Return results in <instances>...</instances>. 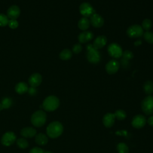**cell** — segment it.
<instances>
[{"mask_svg":"<svg viewBox=\"0 0 153 153\" xmlns=\"http://www.w3.org/2000/svg\"><path fill=\"white\" fill-rule=\"evenodd\" d=\"M72 53L69 49H64L59 54V57L60 59L63 60H69L72 57Z\"/></svg>","mask_w":153,"mask_h":153,"instance_id":"7402d4cb","label":"cell"},{"mask_svg":"<svg viewBox=\"0 0 153 153\" xmlns=\"http://www.w3.org/2000/svg\"><path fill=\"white\" fill-rule=\"evenodd\" d=\"M144 39L149 44H153V32L146 31L143 34Z\"/></svg>","mask_w":153,"mask_h":153,"instance_id":"f1b7e54d","label":"cell"},{"mask_svg":"<svg viewBox=\"0 0 153 153\" xmlns=\"http://www.w3.org/2000/svg\"><path fill=\"white\" fill-rule=\"evenodd\" d=\"M120 63L115 59H112L109 61L106 66L105 69L106 72L109 75H112L115 74L120 68Z\"/></svg>","mask_w":153,"mask_h":153,"instance_id":"30bf717a","label":"cell"},{"mask_svg":"<svg viewBox=\"0 0 153 153\" xmlns=\"http://www.w3.org/2000/svg\"><path fill=\"white\" fill-rule=\"evenodd\" d=\"M86 50L87 60L92 64L99 63L101 59V55L98 50L95 49L91 44H88L86 45Z\"/></svg>","mask_w":153,"mask_h":153,"instance_id":"7a4b0ae2","label":"cell"},{"mask_svg":"<svg viewBox=\"0 0 153 153\" xmlns=\"http://www.w3.org/2000/svg\"><path fill=\"white\" fill-rule=\"evenodd\" d=\"M28 88H29V87H28L27 84L24 82H19L18 84H16V85L15 87L16 91L19 94H24V93L27 92Z\"/></svg>","mask_w":153,"mask_h":153,"instance_id":"ffe728a7","label":"cell"},{"mask_svg":"<svg viewBox=\"0 0 153 153\" xmlns=\"http://www.w3.org/2000/svg\"><path fill=\"white\" fill-rule=\"evenodd\" d=\"M147 122L149 126L153 127V115H151L150 117H149Z\"/></svg>","mask_w":153,"mask_h":153,"instance_id":"d590c367","label":"cell"},{"mask_svg":"<svg viewBox=\"0 0 153 153\" xmlns=\"http://www.w3.org/2000/svg\"><path fill=\"white\" fill-rule=\"evenodd\" d=\"M17 145L21 149H25L28 147L29 143L27 140L24 138H19L16 141Z\"/></svg>","mask_w":153,"mask_h":153,"instance_id":"484cf974","label":"cell"},{"mask_svg":"<svg viewBox=\"0 0 153 153\" xmlns=\"http://www.w3.org/2000/svg\"><path fill=\"white\" fill-rule=\"evenodd\" d=\"M152 27V22L150 19H145L143 20L142 23V27L143 29L149 31V30L151 29Z\"/></svg>","mask_w":153,"mask_h":153,"instance_id":"83f0119b","label":"cell"},{"mask_svg":"<svg viewBox=\"0 0 153 153\" xmlns=\"http://www.w3.org/2000/svg\"><path fill=\"white\" fill-rule=\"evenodd\" d=\"M79 11L82 16L87 18L95 13L94 9L88 2L82 3L79 7Z\"/></svg>","mask_w":153,"mask_h":153,"instance_id":"ba28073f","label":"cell"},{"mask_svg":"<svg viewBox=\"0 0 153 153\" xmlns=\"http://www.w3.org/2000/svg\"><path fill=\"white\" fill-rule=\"evenodd\" d=\"M35 142L39 145H45L48 142V137L44 133H38L35 135Z\"/></svg>","mask_w":153,"mask_h":153,"instance_id":"44dd1931","label":"cell"},{"mask_svg":"<svg viewBox=\"0 0 153 153\" xmlns=\"http://www.w3.org/2000/svg\"><path fill=\"white\" fill-rule=\"evenodd\" d=\"M46 120V113L42 110H38L35 111L32 115L30 119L32 124L36 127H40L42 126L45 123Z\"/></svg>","mask_w":153,"mask_h":153,"instance_id":"277c9868","label":"cell"},{"mask_svg":"<svg viewBox=\"0 0 153 153\" xmlns=\"http://www.w3.org/2000/svg\"><path fill=\"white\" fill-rule=\"evenodd\" d=\"M1 103L3 109H8L11 106V105L13 104V101L11 98L4 97L2 99Z\"/></svg>","mask_w":153,"mask_h":153,"instance_id":"4316f807","label":"cell"},{"mask_svg":"<svg viewBox=\"0 0 153 153\" xmlns=\"http://www.w3.org/2000/svg\"><path fill=\"white\" fill-rule=\"evenodd\" d=\"M20 134L25 137H33L36 134V130L33 127H27L21 130Z\"/></svg>","mask_w":153,"mask_h":153,"instance_id":"ac0fdd59","label":"cell"},{"mask_svg":"<svg viewBox=\"0 0 153 153\" xmlns=\"http://www.w3.org/2000/svg\"><path fill=\"white\" fill-rule=\"evenodd\" d=\"M94 34L91 31H83L80 33L78 36V39L80 43H86L93 39Z\"/></svg>","mask_w":153,"mask_h":153,"instance_id":"4fadbf2b","label":"cell"},{"mask_svg":"<svg viewBox=\"0 0 153 153\" xmlns=\"http://www.w3.org/2000/svg\"><path fill=\"white\" fill-rule=\"evenodd\" d=\"M8 17L4 14H0V26H5L8 23Z\"/></svg>","mask_w":153,"mask_h":153,"instance_id":"f546056e","label":"cell"},{"mask_svg":"<svg viewBox=\"0 0 153 153\" xmlns=\"http://www.w3.org/2000/svg\"><path fill=\"white\" fill-rule=\"evenodd\" d=\"M43 153H53V152H51V151H44Z\"/></svg>","mask_w":153,"mask_h":153,"instance_id":"74e56055","label":"cell"},{"mask_svg":"<svg viewBox=\"0 0 153 153\" xmlns=\"http://www.w3.org/2000/svg\"><path fill=\"white\" fill-rule=\"evenodd\" d=\"M20 14V10L17 5L11 6L7 10V17L10 19H16L18 18Z\"/></svg>","mask_w":153,"mask_h":153,"instance_id":"9a60e30c","label":"cell"},{"mask_svg":"<svg viewBox=\"0 0 153 153\" xmlns=\"http://www.w3.org/2000/svg\"><path fill=\"white\" fill-rule=\"evenodd\" d=\"M63 131V126L59 121H53L48 124L47 127L46 132L47 135L52 138L59 137Z\"/></svg>","mask_w":153,"mask_h":153,"instance_id":"6da1fadb","label":"cell"},{"mask_svg":"<svg viewBox=\"0 0 153 153\" xmlns=\"http://www.w3.org/2000/svg\"><path fill=\"white\" fill-rule=\"evenodd\" d=\"M142 111L147 115L153 114V96L149 95L145 97L141 103Z\"/></svg>","mask_w":153,"mask_h":153,"instance_id":"5b68a950","label":"cell"},{"mask_svg":"<svg viewBox=\"0 0 153 153\" xmlns=\"http://www.w3.org/2000/svg\"><path fill=\"white\" fill-rule=\"evenodd\" d=\"M16 140V136L13 131H7L1 137V143L5 146L13 145Z\"/></svg>","mask_w":153,"mask_h":153,"instance_id":"9c48e42d","label":"cell"},{"mask_svg":"<svg viewBox=\"0 0 153 153\" xmlns=\"http://www.w3.org/2000/svg\"><path fill=\"white\" fill-rule=\"evenodd\" d=\"M82 50V47L80 44H75L72 47V52L75 54L79 53Z\"/></svg>","mask_w":153,"mask_h":153,"instance_id":"1f68e13d","label":"cell"},{"mask_svg":"<svg viewBox=\"0 0 153 153\" xmlns=\"http://www.w3.org/2000/svg\"><path fill=\"white\" fill-rule=\"evenodd\" d=\"M134 44L135 46H139V45H140L142 44V41L140 40H137Z\"/></svg>","mask_w":153,"mask_h":153,"instance_id":"8d00e7d4","label":"cell"},{"mask_svg":"<svg viewBox=\"0 0 153 153\" xmlns=\"http://www.w3.org/2000/svg\"><path fill=\"white\" fill-rule=\"evenodd\" d=\"M43 152H44V150L39 147H34L32 148L29 151V153H43Z\"/></svg>","mask_w":153,"mask_h":153,"instance_id":"836d02e7","label":"cell"},{"mask_svg":"<svg viewBox=\"0 0 153 153\" xmlns=\"http://www.w3.org/2000/svg\"><path fill=\"white\" fill-rule=\"evenodd\" d=\"M143 34V29L139 25H133L129 26L127 30V35L131 38H136L142 36Z\"/></svg>","mask_w":153,"mask_h":153,"instance_id":"8992f818","label":"cell"},{"mask_svg":"<svg viewBox=\"0 0 153 153\" xmlns=\"http://www.w3.org/2000/svg\"><path fill=\"white\" fill-rule=\"evenodd\" d=\"M146 123V120L143 115L137 114L135 115L131 121V125L135 128H141L145 126Z\"/></svg>","mask_w":153,"mask_h":153,"instance_id":"8fae6325","label":"cell"},{"mask_svg":"<svg viewBox=\"0 0 153 153\" xmlns=\"http://www.w3.org/2000/svg\"><path fill=\"white\" fill-rule=\"evenodd\" d=\"M117 149L118 153H128L129 152L128 146L124 142H120L118 143L117 146Z\"/></svg>","mask_w":153,"mask_h":153,"instance_id":"cb8c5ba5","label":"cell"},{"mask_svg":"<svg viewBox=\"0 0 153 153\" xmlns=\"http://www.w3.org/2000/svg\"><path fill=\"white\" fill-rule=\"evenodd\" d=\"M90 17V23L93 27L96 28H99L103 25L104 19L99 14L94 13Z\"/></svg>","mask_w":153,"mask_h":153,"instance_id":"7c38bea8","label":"cell"},{"mask_svg":"<svg viewBox=\"0 0 153 153\" xmlns=\"http://www.w3.org/2000/svg\"><path fill=\"white\" fill-rule=\"evenodd\" d=\"M3 109V108H2V105H1V103H0V111L2 110Z\"/></svg>","mask_w":153,"mask_h":153,"instance_id":"f35d334b","label":"cell"},{"mask_svg":"<svg viewBox=\"0 0 153 153\" xmlns=\"http://www.w3.org/2000/svg\"><path fill=\"white\" fill-rule=\"evenodd\" d=\"M59 99L55 96H49L43 101L42 106L46 111L51 112L55 111L59 106Z\"/></svg>","mask_w":153,"mask_h":153,"instance_id":"3957f363","label":"cell"},{"mask_svg":"<svg viewBox=\"0 0 153 153\" xmlns=\"http://www.w3.org/2000/svg\"><path fill=\"white\" fill-rule=\"evenodd\" d=\"M115 117L114 114L112 113H107L106 114L102 119V122L103 125L107 127V128H110L111 127L114 123H115Z\"/></svg>","mask_w":153,"mask_h":153,"instance_id":"5bb4252c","label":"cell"},{"mask_svg":"<svg viewBox=\"0 0 153 153\" xmlns=\"http://www.w3.org/2000/svg\"><path fill=\"white\" fill-rule=\"evenodd\" d=\"M28 81L31 87H36L41 84L42 82V76L38 73L33 74L29 77Z\"/></svg>","mask_w":153,"mask_h":153,"instance_id":"2e32d148","label":"cell"},{"mask_svg":"<svg viewBox=\"0 0 153 153\" xmlns=\"http://www.w3.org/2000/svg\"><path fill=\"white\" fill-rule=\"evenodd\" d=\"M27 92L30 95V96H34L36 94V92H37V90L35 88V87H30L28 88V90H27Z\"/></svg>","mask_w":153,"mask_h":153,"instance_id":"e575fe53","label":"cell"},{"mask_svg":"<svg viewBox=\"0 0 153 153\" xmlns=\"http://www.w3.org/2000/svg\"><path fill=\"white\" fill-rule=\"evenodd\" d=\"M90 20L88 18L83 17L79 20L78 22V27L80 30L85 31L90 27Z\"/></svg>","mask_w":153,"mask_h":153,"instance_id":"d6986e66","label":"cell"},{"mask_svg":"<svg viewBox=\"0 0 153 153\" xmlns=\"http://www.w3.org/2000/svg\"><path fill=\"white\" fill-rule=\"evenodd\" d=\"M108 53L110 56L118 59L122 56L123 50L121 46L117 43H111L108 47Z\"/></svg>","mask_w":153,"mask_h":153,"instance_id":"52a82bcc","label":"cell"},{"mask_svg":"<svg viewBox=\"0 0 153 153\" xmlns=\"http://www.w3.org/2000/svg\"><path fill=\"white\" fill-rule=\"evenodd\" d=\"M106 37L104 35H99L94 39L93 45L95 49L99 50L103 48L106 44Z\"/></svg>","mask_w":153,"mask_h":153,"instance_id":"e0dca14e","label":"cell"},{"mask_svg":"<svg viewBox=\"0 0 153 153\" xmlns=\"http://www.w3.org/2000/svg\"><path fill=\"white\" fill-rule=\"evenodd\" d=\"M122 57L123 59H125L126 60H130L133 59V54L130 50H126L124 52H123Z\"/></svg>","mask_w":153,"mask_h":153,"instance_id":"4dcf8cb0","label":"cell"},{"mask_svg":"<svg viewBox=\"0 0 153 153\" xmlns=\"http://www.w3.org/2000/svg\"><path fill=\"white\" fill-rule=\"evenodd\" d=\"M143 90L144 92L148 94L151 95L153 93V82L151 81H147L143 84Z\"/></svg>","mask_w":153,"mask_h":153,"instance_id":"603a6c76","label":"cell"},{"mask_svg":"<svg viewBox=\"0 0 153 153\" xmlns=\"http://www.w3.org/2000/svg\"><path fill=\"white\" fill-rule=\"evenodd\" d=\"M8 25L9 27L11 29H16L19 26L18 22L16 19H11L10 20H9Z\"/></svg>","mask_w":153,"mask_h":153,"instance_id":"d6a6232c","label":"cell"},{"mask_svg":"<svg viewBox=\"0 0 153 153\" xmlns=\"http://www.w3.org/2000/svg\"><path fill=\"white\" fill-rule=\"evenodd\" d=\"M114 114L115 115V118H117L118 120H124L127 117L126 112L123 109L117 110Z\"/></svg>","mask_w":153,"mask_h":153,"instance_id":"d4e9b609","label":"cell"}]
</instances>
